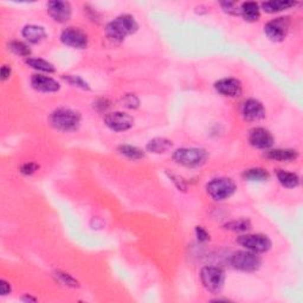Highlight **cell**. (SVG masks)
Here are the masks:
<instances>
[{
	"mask_svg": "<svg viewBox=\"0 0 303 303\" xmlns=\"http://www.w3.org/2000/svg\"><path fill=\"white\" fill-rule=\"evenodd\" d=\"M139 25L135 18L130 14H122L111 21L105 27V35L113 41L121 42L127 36L133 35L137 31Z\"/></svg>",
	"mask_w": 303,
	"mask_h": 303,
	"instance_id": "6da1fadb",
	"label": "cell"
},
{
	"mask_svg": "<svg viewBox=\"0 0 303 303\" xmlns=\"http://www.w3.org/2000/svg\"><path fill=\"white\" fill-rule=\"evenodd\" d=\"M50 123L53 128L61 131H72L79 127L81 115L71 109L60 108L50 115Z\"/></svg>",
	"mask_w": 303,
	"mask_h": 303,
	"instance_id": "7a4b0ae2",
	"label": "cell"
},
{
	"mask_svg": "<svg viewBox=\"0 0 303 303\" xmlns=\"http://www.w3.org/2000/svg\"><path fill=\"white\" fill-rule=\"evenodd\" d=\"M209 154L203 148H180L173 153V160L185 167H199L206 162Z\"/></svg>",
	"mask_w": 303,
	"mask_h": 303,
	"instance_id": "3957f363",
	"label": "cell"
},
{
	"mask_svg": "<svg viewBox=\"0 0 303 303\" xmlns=\"http://www.w3.org/2000/svg\"><path fill=\"white\" fill-rule=\"evenodd\" d=\"M237 186L231 179L229 178H217L211 180L206 186L207 195L214 200L228 199L236 192Z\"/></svg>",
	"mask_w": 303,
	"mask_h": 303,
	"instance_id": "277c9868",
	"label": "cell"
},
{
	"mask_svg": "<svg viewBox=\"0 0 303 303\" xmlns=\"http://www.w3.org/2000/svg\"><path fill=\"white\" fill-rule=\"evenodd\" d=\"M200 279L204 287L213 294L221 293L225 282V273L216 266H205L200 271Z\"/></svg>",
	"mask_w": 303,
	"mask_h": 303,
	"instance_id": "5b68a950",
	"label": "cell"
},
{
	"mask_svg": "<svg viewBox=\"0 0 303 303\" xmlns=\"http://www.w3.org/2000/svg\"><path fill=\"white\" fill-rule=\"evenodd\" d=\"M261 258L253 251H237L231 257V265L240 271L253 272L260 269Z\"/></svg>",
	"mask_w": 303,
	"mask_h": 303,
	"instance_id": "8992f818",
	"label": "cell"
},
{
	"mask_svg": "<svg viewBox=\"0 0 303 303\" xmlns=\"http://www.w3.org/2000/svg\"><path fill=\"white\" fill-rule=\"evenodd\" d=\"M290 27V19L288 17H280L265 24L264 32L268 38L273 42H281L287 37Z\"/></svg>",
	"mask_w": 303,
	"mask_h": 303,
	"instance_id": "52a82bcc",
	"label": "cell"
},
{
	"mask_svg": "<svg viewBox=\"0 0 303 303\" xmlns=\"http://www.w3.org/2000/svg\"><path fill=\"white\" fill-rule=\"evenodd\" d=\"M238 243L245 247L246 250L253 251L255 254L266 253L271 247V242L264 235H244L238 238Z\"/></svg>",
	"mask_w": 303,
	"mask_h": 303,
	"instance_id": "ba28073f",
	"label": "cell"
},
{
	"mask_svg": "<svg viewBox=\"0 0 303 303\" xmlns=\"http://www.w3.org/2000/svg\"><path fill=\"white\" fill-rule=\"evenodd\" d=\"M104 123L108 128L114 131H125L130 129L134 125L133 116L123 112L109 113L104 116Z\"/></svg>",
	"mask_w": 303,
	"mask_h": 303,
	"instance_id": "9c48e42d",
	"label": "cell"
},
{
	"mask_svg": "<svg viewBox=\"0 0 303 303\" xmlns=\"http://www.w3.org/2000/svg\"><path fill=\"white\" fill-rule=\"evenodd\" d=\"M61 41L68 46L75 49H85L88 45V36L78 27H68L62 31Z\"/></svg>",
	"mask_w": 303,
	"mask_h": 303,
	"instance_id": "30bf717a",
	"label": "cell"
},
{
	"mask_svg": "<svg viewBox=\"0 0 303 303\" xmlns=\"http://www.w3.org/2000/svg\"><path fill=\"white\" fill-rule=\"evenodd\" d=\"M47 12L57 23H67L71 17V5L68 2L52 0L47 3Z\"/></svg>",
	"mask_w": 303,
	"mask_h": 303,
	"instance_id": "8fae6325",
	"label": "cell"
},
{
	"mask_svg": "<svg viewBox=\"0 0 303 303\" xmlns=\"http://www.w3.org/2000/svg\"><path fill=\"white\" fill-rule=\"evenodd\" d=\"M249 142L251 146H254V147L256 148L268 149L271 147L273 144V136L269 130H266L265 128H261V127H257V128L250 130Z\"/></svg>",
	"mask_w": 303,
	"mask_h": 303,
	"instance_id": "7c38bea8",
	"label": "cell"
},
{
	"mask_svg": "<svg viewBox=\"0 0 303 303\" xmlns=\"http://www.w3.org/2000/svg\"><path fill=\"white\" fill-rule=\"evenodd\" d=\"M214 88L219 94L228 97H237L242 94V83L236 78H223L216 82Z\"/></svg>",
	"mask_w": 303,
	"mask_h": 303,
	"instance_id": "4fadbf2b",
	"label": "cell"
},
{
	"mask_svg": "<svg viewBox=\"0 0 303 303\" xmlns=\"http://www.w3.org/2000/svg\"><path fill=\"white\" fill-rule=\"evenodd\" d=\"M242 114L247 121H258L265 116V109L260 101L250 98L243 103Z\"/></svg>",
	"mask_w": 303,
	"mask_h": 303,
	"instance_id": "5bb4252c",
	"label": "cell"
},
{
	"mask_svg": "<svg viewBox=\"0 0 303 303\" xmlns=\"http://www.w3.org/2000/svg\"><path fill=\"white\" fill-rule=\"evenodd\" d=\"M31 85L36 90L43 91V93H54L60 90V83L56 79L47 77L43 75H34L31 77Z\"/></svg>",
	"mask_w": 303,
	"mask_h": 303,
	"instance_id": "9a60e30c",
	"label": "cell"
},
{
	"mask_svg": "<svg viewBox=\"0 0 303 303\" xmlns=\"http://www.w3.org/2000/svg\"><path fill=\"white\" fill-rule=\"evenodd\" d=\"M21 35L32 44L41 43L43 39L46 38V32L44 27L38 26V25H26L21 31Z\"/></svg>",
	"mask_w": 303,
	"mask_h": 303,
	"instance_id": "2e32d148",
	"label": "cell"
},
{
	"mask_svg": "<svg viewBox=\"0 0 303 303\" xmlns=\"http://www.w3.org/2000/svg\"><path fill=\"white\" fill-rule=\"evenodd\" d=\"M265 158L276 161H293L298 158V152L295 149H271L265 153Z\"/></svg>",
	"mask_w": 303,
	"mask_h": 303,
	"instance_id": "e0dca14e",
	"label": "cell"
},
{
	"mask_svg": "<svg viewBox=\"0 0 303 303\" xmlns=\"http://www.w3.org/2000/svg\"><path fill=\"white\" fill-rule=\"evenodd\" d=\"M240 9V14L247 21H256L261 17V9L260 5L255 2H246L243 3Z\"/></svg>",
	"mask_w": 303,
	"mask_h": 303,
	"instance_id": "ac0fdd59",
	"label": "cell"
},
{
	"mask_svg": "<svg viewBox=\"0 0 303 303\" xmlns=\"http://www.w3.org/2000/svg\"><path fill=\"white\" fill-rule=\"evenodd\" d=\"M171 148H172V141L165 137H155L147 144V151L155 154L166 153Z\"/></svg>",
	"mask_w": 303,
	"mask_h": 303,
	"instance_id": "d6986e66",
	"label": "cell"
},
{
	"mask_svg": "<svg viewBox=\"0 0 303 303\" xmlns=\"http://www.w3.org/2000/svg\"><path fill=\"white\" fill-rule=\"evenodd\" d=\"M277 179H279L280 184L287 188H295L300 185V178L296 173L287 172V171L279 170L276 172Z\"/></svg>",
	"mask_w": 303,
	"mask_h": 303,
	"instance_id": "ffe728a7",
	"label": "cell"
},
{
	"mask_svg": "<svg viewBox=\"0 0 303 303\" xmlns=\"http://www.w3.org/2000/svg\"><path fill=\"white\" fill-rule=\"evenodd\" d=\"M296 5L295 2H283V0H272V2H265L262 4V9L265 11L266 13H276L281 12V11L288 10L290 7Z\"/></svg>",
	"mask_w": 303,
	"mask_h": 303,
	"instance_id": "44dd1931",
	"label": "cell"
},
{
	"mask_svg": "<svg viewBox=\"0 0 303 303\" xmlns=\"http://www.w3.org/2000/svg\"><path fill=\"white\" fill-rule=\"evenodd\" d=\"M269 177L270 175L266 172V170L260 169V167L246 170L245 172L243 173V178L247 181H266Z\"/></svg>",
	"mask_w": 303,
	"mask_h": 303,
	"instance_id": "7402d4cb",
	"label": "cell"
},
{
	"mask_svg": "<svg viewBox=\"0 0 303 303\" xmlns=\"http://www.w3.org/2000/svg\"><path fill=\"white\" fill-rule=\"evenodd\" d=\"M27 65H30L31 68L36 69V70L47 72V74H51V72H54V67L49 62L45 60H42V58H27L26 60Z\"/></svg>",
	"mask_w": 303,
	"mask_h": 303,
	"instance_id": "603a6c76",
	"label": "cell"
},
{
	"mask_svg": "<svg viewBox=\"0 0 303 303\" xmlns=\"http://www.w3.org/2000/svg\"><path fill=\"white\" fill-rule=\"evenodd\" d=\"M119 152L121 153L122 155L127 156L128 159L131 160H139L142 159L145 156V153L142 149L134 147V146H128V145H122L119 147Z\"/></svg>",
	"mask_w": 303,
	"mask_h": 303,
	"instance_id": "cb8c5ba5",
	"label": "cell"
},
{
	"mask_svg": "<svg viewBox=\"0 0 303 303\" xmlns=\"http://www.w3.org/2000/svg\"><path fill=\"white\" fill-rule=\"evenodd\" d=\"M224 228L230 230V231L244 232L251 229V222L249 219H237V221H232L225 224Z\"/></svg>",
	"mask_w": 303,
	"mask_h": 303,
	"instance_id": "d4e9b609",
	"label": "cell"
},
{
	"mask_svg": "<svg viewBox=\"0 0 303 303\" xmlns=\"http://www.w3.org/2000/svg\"><path fill=\"white\" fill-rule=\"evenodd\" d=\"M10 50L12 51L13 53L18 54V56L21 57H29L31 54V49L26 44L19 41H13L9 44Z\"/></svg>",
	"mask_w": 303,
	"mask_h": 303,
	"instance_id": "484cf974",
	"label": "cell"
},
{
	"mask_svg": "<svg viewBox=\"0 0 303 303\" xmlns=\"http://www.w3.org/2000/svg\"><path fill=\"white\" fill-rule=\"evenodd\" d=\"M54 277L60 281L62 284L67 287H71V288H78L79 283L77 282V280H75L71 275H69L67 272L63 271H56L54 272Z\"/></svg>",
	"mask_w": 303,
	"mask_h": 303,
	"instance_id": "4316f807",
	"label": "cell"
},
{
	"mask_svg": "<svg viewBox=\"0 0 303 303\" xmlns=\"http://www.w3.org/2000/svg\"><path fill=\"white\" fill-rule=\"evenodd\" d=\"M64 79H65V81H67L68 83H70L71 86H75V87L82 88V89H85V90H89V89H90L89 86H88V83L85 81V79L79 77V76L67 75V76H64Z\"/></svg>",
	"mask_w": 303,
	"mask_h": 303,
	"instance_id": "83f0119b",
	"label": "cell"
},
{
	"mask_svg": "<svg viewBox=\"0 0 303 303\" xmlns=\"http://www.w3.org/2000/svg\"><path fill=\"white\" fill-rule=\"evenodd\" d=\"M221 6L226 13L232 14V16H239V14H240V9H239L238 5H237L236 3H233V2H223V3H221Z\"/></svg>",
	"mask_w": 303,
	"mask_h": 303,
	"instance_id": "f1b7e54d",
	"label": "cell"
},
{
	"mask_svg": "<svg viewBox=\"0 0 303 303\" xmlns=\"http://www.w3.org/2000/svg\"><path fill=\"white\" fill-rule=\"evenodd\" d=\"M38 169H39V166L37 165V163L26 162L20 167V172L25 175H31V174H34Z\"/></svg>",
	"mask_w": 303,
	"mask_h": 303,
	"instance_id": "f546056e",
	"label": "cell"
},
{
	"mask_svg": "<svg viewBox=\"0 0 303 303\" xmlns=\"http://www.w3.org/2000/svg\"><path fill=\"white\" fill-rule=\"evenodd\" d=\"M123 103L127 108H130V109H135L139 107V100L136 98L135 95H126L125 98H123Z\"/></svg>",
	"mask_w": 303,
	"mask_h": 303,
	"instance_id": "4dcf8cb0",
	"label": "cell"
},
{
	"mask_svg": "<svg viewBox=\"0 0 303 303\" xmlns=\"http://www.w3.org/2000/svg\"><path fill=\"white\" fill-rule=\"evenodd\" d=\"M109 107H111V102L107 98H98L94 102V108L97 112H105Z\"/></svg>",
	"mask_w": 303,
	"mask_h": 303,
	"instance_id": "1f68e13d",
	"label": "cell"
},
{
	"mask_svg": "<svg viewBox=\"0 0 303 303\" xmlns=\"http://www.w3.org/2000/svg\"><path fill=\"white\" fill-rule=\"evenodd\" d=\"M196 235H197V238H198L199 242H206V240L210 239L209 232H207L204 228H202V226H197Z\"/></svg>",
	"mask_w": 303,
	"mask_h": 303,
	"instance_id": "d6a6232c",
	"label": "cell"
},
{
	"mask_svg": "<svg viewBox=\"0 0 303 303\" xmlns=\"http://www.w3.org/2000/svg\"><path fill=\"white\" fill-rule=\"evenodd\" d=\"M169 177L171 178V180H172L174 184H175V186H177V187L179 188V191H185L186 189V184H185V181L182 180V178H180V177H178V175H174V174H169Z\"/></svg>",
	"mask_w": 303,
	"mask_h": 303,
	"instance_id": "836d02e7",
	"label": "cell"
},
{
	"mask_svg": "<svg viewBox=\"0 0 303 303\" xmlns=\"http://www.w3.org/2000/svg\"><path fill=\"white\" fill-rule=\"evenodd\" d=\"M0 293H2V295H4V296L11 293L10 283H7L6 281H4V280L0 281Z\"/></svg>",
	"mask_w": 303,
	"mask_h": 303,
	"instance_id": "e575fe53",
	"label": "cell"
},
{
	"mask_svg": "<svg viewBox=\"0 0 303 303\" xmlns=\"http://www.w3.org/2000/svg\"><path fill=\"white\" fill-rule=\"evenodd\" d=\"M11 76V68L9 65H3L2 68V81H6Z\"/></svg>",
	"mask_w": 303,
	"mask_h": 303,
	"instance_id": "d590c367",
	"label": "cell"
},
{
	"mask_svg": "<svg viewBox=\"0 0 303 303\" xmlns=\"http://www.w3.org/2000/svg\"><path fill=\"white\" fill-rule=\"evenodd\" d=\"M21 300L25 301V302H30V301L35 302V301H36V298H35V297H31V296H24L23 298H21Z\"/></svg>",
	"mask_w": 303,
	"mask_h": 303,
	"instance_id": "8d00e7d4",
	"label": "cell"
}]
</instances>
